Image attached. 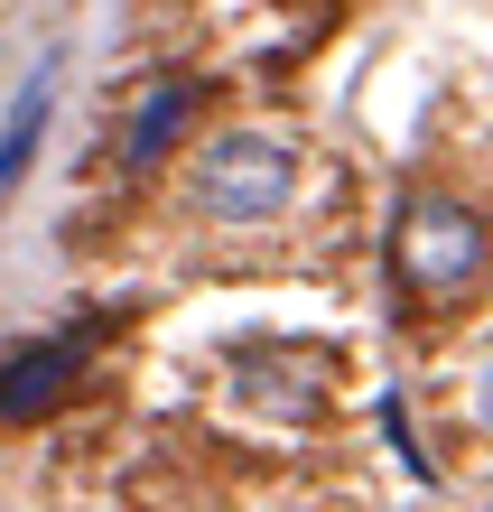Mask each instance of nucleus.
<instances>
[{"instance_id": "f257e3e1", "label": "nucleus", "mask_w": 493, "mask_h": 512, "mask_svg": "<svg viewBox=\"0 0 493 512\" xmlns=\"http://www.w3.org/2000/svg\"><path fill=\"white\" fill-rule=\"evenodd\" d=\"M289 187H298V149L270 140V131H224L187 168V196H196L205 224H261L289 205Z\"/></svg>"}, {"instance_id": "f03ea898", "label": "nucleus", "mask_w": 493, "mask_h": 512, "mask_svg": "<svg viewBox=\"0 0 493 512\" xmlns=\"http://www.w3.org/2000/svg\"><path fill=\"white\" fill-rule=\"evenodd\" d=\"M335 354L326 336H242L224 345V382L242 410H270V419H317L326 391H335Z\"/></svg>"}, {"instance_id": "7ed1b4c3", "label": "nucleus", "mask_w": 493, "mask_h": 512, "mask_svg": "<svg viewBox=\"0 0 493 512\" xmlns=\"http://www.w3.org/2000/svg\"><path fill=\"white\" fill-rule=\"evenodd\" d=\"M391 261H400V280L410 289H466L475 270H484V224L466 215L456 196H410L400 205V224H391Z\"/></svg>"}, {"instance_id": "20e7f679", "label": "nucleus", "mask_w": 493, "mask_h": 512, "mask_svg": "<svg viewBox=\"0 0 493 512\" xmlns=\"http://www.w3.org/2000/svg\"><path fill=\"white\" fill-rule=\"evenodd\" d=\"M103 345H112V317H66L56 336L10 345V354H0V419H38L56 401H75V382L94 373Z\"/></svg>"}, {"instance_id": "39448f33", "label": "nucleus", "mask_w": 493, "mask_h": 512, "mask_svg": "<svg viewBox=\"0 0 493 512\" xmlns=\"http://www.w3.org/2000/svg\"><path fill=\"white\" fill-rule=\"evenodd\" d=\"M187 112H196V84H187V75L149 84V94H140V122H131V140H121V168H131V177H149V168H159L168 149H177Z\"/></svg>"}, {"instance_id": "423d86ee", "label": "nucleus", "mask_w": 493, "mask_h": 512, "mask_svg": "<svg viewBox=\"0 0 493 512\" xmlns=\"http://www.w3.org/2000/svg\"><path fill=\"white\" fill-rule=\"evenodd\" d=\"M47 103H56V66H38L10 94V122H0V205L19 196V177H28V159H38V140H47Z\"/></svg>"}, {"instance_id": "0eeeda50", "label": "nucleus", "mask_w": 493, "mask_h": 512, "mask_svg": "<svg viewBox=\"0 0 493 512\" xmlns=\"http://www.w3.org/2000/svg\"><path fill=\"white\" fill-rule=\"evenodd\" d=\"M382 438L400 447V466H410V475H419V485H438V475H428V447H419V429H410V410H400V391H391V401H382Z\"/></svg>"}, {"instance_id": "6e6552de", "label": "nucleus", "mask_w": 493, "mask_h": 512, "mask_svg": "<svg viewBox=\"0 0 493 512\" xmlns=\"http://www.w3.org/2000/svg\"><path fill=\"white\" fill-rule=\"evenodd\" d=\"M475 419H484V429H493V364L475 373Z\"/></svg>"}]
</instances>
